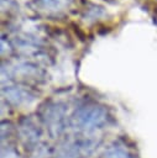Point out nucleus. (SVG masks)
Wrapping results in <instances>:
<instances>
[{"mask_svg": "<svg viewBox=\"0 0 157 158\" xmlns=\"http://www.w3.org/2000/svg\"><path fill=\"white\" fill-rule=\"evenodd\" d=\"M94 144L90 141H77L67 147H63L59 152V158H84L91 153Z\"/></svg>", "mask_w": 157, "mask_h": 158, "instance_id": "f257e3e1", "label": "nucleus"}, {"mask_svg": "<svg viewBox=\"0 0 157 158\" xmlns=\"http://www.w3.org/2000/svg\"><path fill=\"white\" fill-rule=\"evenodd\" d=\"M105 111L99 109V107H85L79 111L77 120L79 125L84 127H90V126H98L101 125L105 121Z\"/></svg>", "mask_w": 157, "mask_h": 158, "instance_id": "f03ea898", "label": "nucleus"}, {"mask_svg": "<svg viewBox=\"0 0 157 158\" xmlns=\"http://www.w3.org/2000/svg\"><path fill=\"white\" fill-rule=\"evenodd\" d=\"M105 158H132V157L121 148H111L106 152Z\"/></svg>", "mask_w": 157, "mask_h": 158, "instance_id": "7ed1b4c3", "label": "nucleus"}]
</instances>
